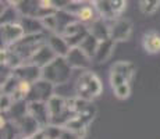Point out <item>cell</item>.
I'll return each instance as SVG.
<instances>
[{
    "label": "cell",
    "mask_w": 160,
    "mask_h": 139,
    "mask_svg": "<svg viewBox=\"0 0 160 139\" xmlns=\"http://www.w3.org/2000/svg\"><path fill=\"white\" fill-rule=\"evenodd\" d=\"M72 67L68 64L66 57L57 56L54 60H52L48 66L42 68V78L52 82L54 86L64 85L71 78Z\"/></svg>",
    "instance_id": "obj_1"
},
{
    "label": "cell",
    "mask_w": 160,
    "mask_h": 139,
    "mask_svg": "<svg viewBox=\"0 0 160 139\" xmlns=\"http://www.w3.org/2000/svg\"><path fill=\"white\" fill-rule=\"evenodd\" d=\"M103 91V86L98 75L92 71H85L81 74L75 83V95L78 97L92 100V99L98 97Z\"/></svg>",
    "instance_id": "obj_2"
},
{
    "label": "cell",
    "mask_w": 160,
    "mask_h": 139,
    "mask_svg": "<svg viewBox=\"0 0 160 139\" xmlns=\"http://www.w3.org/2000/svg\"><path fill=\"white\" fill-rule=\"evenodd\" d=\"M46 42H48V35L45 32L27 33L24 38H21L18 42H15L13 46H8V47H11L13 50L17 52L22 57L24 61H28L35 54V52L41 46H43Z\"/></svg>",
    "instance_id": "obj_3"
},
{
    "label": "cell",
    "mask_w": 160,
    "mask_h": 139,
    "mask_svg": "<svg viewBox=\"0 0 160 139\" xmlns=\"http://www.w3.org/2000/svg\"><path fill=\"white\" fill-rule=\"evenodd\" d=\"M54 88L56 86L52 82L41 78L32 83L31 92L28 93L25 100L27 102H48L54 95Z\"/></svg>",
    "instance_id": "obj_4"
},
{
    "label": "cell",
    "mask_w": 160,
    "mask_h": 139,
    "mask_svg": "<svg viewBox=\"0 0 160 139\" xmlns=\"http://www.w3.org/2000/svg\"><path fill=\"white\" fill-rule=\"evenodd\" d=\"M25 35H27L25 29L20 24V21L2 24V41H3V46H6V47L13 46L15 42H18Z\"/></svg>",
    "instance_id": "obj_5"
},
{
    "label": "cell",
    "mask_w": 160,
    "mask_h": 139,
    "mask_svg": "<svg viewBox=\"0 0 160 139\" xmlns=\"http://www.w3.org/2000/svg\"><path fill=\"white\" fill-rule=\"evenodd\" d=\"M77 8H67L68 13H71L72 15H75V18L81 22H84L85 25H91L95 20L99 18V13L96 10V6L93 3H89V4H82L79 2H75Z\"/></svg>",
    "instance_id": "obj_6"
},
{
    "label": "cell",
    "mask_w": 160,
    "mask_h": 139,
    "mask_svg": "<svg viewBox=\"0 0 160 139\" xmlns=\"http://www.w3.org/2000/svg\"><path fill=\"white\" fill-rule=\"evenodd\" d=\"M132 32V22L128 18H117L110 25V38L116 42H125Z\"/></svg>",
    "instance_id": "obj_7"
},
{
    "label": "cell",
    "mask_w": 160,
    "mask_h": 139,
    "mask_svg": "<svg viewBox=\"0 0 160 139\" xmlns=\"http://www.w3.org/2000/svg\"><path fill=\"white\" fill-rule=\"evenodd\" d=\"M68 64L72 67V70H88L92 66V58L82 50L81 46H74L70 49V52L66 56Z\"/></svg>",
    "instance_id": "obj_8"
},
{
    "label": "cell",
    "mask_w": 160,
    "mask_h": 139,
    "mask_svg": "<svg viewBox=\"0 0 160 139\" xmlns=\"http://www.w3.org/2000/svg\"><path fill=\"white\" fill-rule=\"evenodd\" d=\"M13 74L15 77H18L20 79H22V81H28L31 83H33L42 78V68L29 63V61H25L21 66L15 67L13 70Z\"/></svg>",
    "instance_id": "obj_9"
},
{
    "label": "cell",
    "mask_w": 160,
    "mask_h": 139,
    "mask_svg": "<svg viewBox=\"0 0 160 139\" xmlns=\"http://www.w3.org/2000/svg\"><path fill=\"white\" fill-rule=\"evenodd\" d=\"M28 114H31L41 124L42 128L50 124V113H49L48 102H28Z\"/></svg>",
    "instance_id": "obj_10"
},
{
    "label": "cell",
    "mask_w": 160,
    "mask_h": 139,
    "mask_svg": "<svg viewBox=\"0 0 160 139\" xmlns=\"http://www.w3.org/2000/svg\"><path fill=\"white\" fill-rule=\"evenodd\" d=\"M56 57H57L56 52H54L53 49L48 45V42H46L43 46H41V47L35 52V54H33L28 61L32 64H35V66L41 67V68H43L45 66H48V64L50 63L52 60H54Z\"/></svg>",
    "instance_id": "obj_11"
},
{
    "label": "cell",
    "mask_w": 160,
    "mask_h": 139,
    "mask_svg": "<svg viewBox=\"0 0 160 139\" xmlns=\"http://www.w3.org/2000/svg\"><path fill=\"white\" fill-rule=\"evenodd\" d=\"M15 125H17V129L18 132L21 134L20 138H25V137H31V135L36 134V132L39 131V129H42L41 124H39L38 121H36L35 118H33L31 114H27V116H24L20 120V121L14 122ZM18 138V139H20Z\"/></svg>",
    "instance_id": "obj_12"
},
{
    "label": "cell",
    "mask_w": 160,
    "mask_h": 139,
    "mask_svg": "<svg viewBox=\"0 0 160 139\" xmlns=\"http://www.w3.org/2000/svg\"><path fill=\"white\" fill-rule=\"evenodd\" d=\"M48 45L56 52L57 56H63V57H66L67 53L70 52V49H71L68 45V42L66 41V38L58 32L49 33L48 35Z\"/></svg>",
    "instance_id": "obj_13"
},
{
    "label": "cell",
    "mask_w": 160,
    "mask_h": 139,
    "mask_svg": "<svg viewBox=\"0 0 160 139\" xmlns=\"http://www.w3.org/2000/svg\"><path fill=\"white\" fill-rule=\"evenodd\" d=\"M116 41H113L112 38L109 39H104V41H100L99 46H98V50L95 53V57H93V63L96 64H100V63H104L110 58V56L113 54L116 49Z\"/></svg>",
    "instance_id": "obj_14"
},
{
    "label": "cell",
    "mask_w": 160,
    "mask_h": 139,
    "mask_svg": "<svg viewBox=\"0 0 160 139\" xmlns=\"http://www.w3.org/2000/svg\"><path fill=\"white\" fill-rule=\"evenodd\" d=\"M89 32L93 36H96L99 41H104V39L110 38V25L107 24V20L99 17L98 20H95L91 25H88Z\"/></svg>",
    "instance_id": "obj_15"
},
{
    "label": "cell",
    "mask_w": 160,
    "mask_h": 139,
    "mask_svg": "<svg viewBox=\"0 0 160 139\" xmlns=\"http://www.w3.org/2000/svg\"><path fill=\"white\" fill-rule=\"evenodd\" d=\"M142 46L149 54L160 53V33H158L156 31L146 32L142 36Z\"/></svg>",
    "instance_id": "obj_16"
},
{
    "label": "cell",
    "mask_w": 160,
    "mask_h": 139,
    "mask_svg": "<svg viewBox=\"0 0 160 139\" xmlns=\"http://www.w3.org/2000/svg\"><path fill=\"white\" fill-rule=\"evenodd\" d=\"M20 24L24 27L25 33H39L45 32V27L42 24V20L38 17H31V15H21Z\"/></svg>",
    "instance_id": "obj_17"
},
{
    "label": "cell",
    "mask_w": 160,
    "mask_h": 139,
    "mask_svg": "<svg viewBox=\"0 0 160 139\" xmlns=\"http://www.w3.org/2000/svg\"><path fill=\"white\" fill-rule=\"evenodd\" d=\"M110 71L121 75L125 81L131 82V79L134 78L135 72H137V67H135L132 63H130V61H117L116 64L112 66Z\"/></svg>",
    "instance_id": "obj_18"
},
{
    "label": "cell",
    "mask_w": 160,
    "mask_h": 139,
    "mask_svg": "<svg viewBox=\"0 0 160 139\" xmlns=\"http://www.w3.org/2000/svg\"><path fill=\"white\" fill-rule=\"evenodd\" d=\"M95 6H96V10H98V13H99V17L104 18V20L114 21L117 18H120L118 15L116 14V11L113 10L109 0H99V2L95 3Z\"/></svg>",
    "instance_id": "obj_19"
},
{
    "label": "cell",
    "mask_w": 160,
    "mask_h": 139,
    "mask_svg": "<svg viewBox=\"0 0 160 139\" xmlns=\"http://www.w3.org/2000/svg\"><path fill=\"white\" fill-rule=\"evenodd\" d=\"M99 43L100 41L96 38V36H93L91 32L87 35V38L84 39V41L81 42V47H82V50L87 53L89 57L93 60V57H95V53H96V50H98V46H99Z\"/></svg>",
    "instance_id": "obj_20"
},
{
    "label": "cell",
    "mask_w": 160,
    "mask_h": 139,
    "mask_svg": "<svg viewBox=\"0 0 160 139\" xmlns=\"http://www.w3.org/2000/svg\"><path fill=\"white\" fill-rule=\"evenodd\" d=\"M18 83H20V78L11 72L4 81H2V95H10V96H13L15 93V89H17Z\"/></svg>",
    "instance_id": "obj_21"
},
{
    "label": "cell",
    "mask_w": 160,
    "mask_h": 139,
    "mask_svg": "<svg viewBox=\"0 0 160 139\" xmlns=\"http://www.w3.org/2000/svg\"><path fill=\"white\" fill-rule=\"evenodd\" d=\"M160 0H139V10L145 15H152L159 10Z\"/></svg>",
    "instance_id": "obj_22"
},
{
    "label": "cell",
    "mask_w": 160,
    "mask_h": 139,
    "mask_svg": "<svg viewBox=\"0 0 160 139\" xmlns=\"http://www.w3.org/2000/svg\"><path fill=\"white\" fill-rule=\"evenodd\" d=\"M42 24L45 27V31H48L49 33L52 32H58V21H57V15L56 13L50 14V15H46V17L41 18Z\"/></svg>",
    "instance_id": "obj_23"
},
{
    "label": "cell",
    "mask_w": 160,
    "mask_h": 139,
    "mask_svg": "<svg viewBox=\"0 0 160 139\" xmlns=\"http://www.w3.org/2000/svg\"><path fill=\"white\" fill-rule=\"evenodd\" d=\"M113 92H114V95L118 99H127L131 95L130 82H124V83H121V85L116 86V88L113 89Z\"/></svg>",
    "instance_id": "obj_24"
},
{
    "label": "cell",
    "mask_w": 160,
    "mask_h": 139,
    "mask_svg": "<svg viewBox=\"0 0 160 139\" xmlns=\"http://www.w3.org/2000/svg\"><path fill=\"white\" fill-rule=\"evenodd\" d=\"M109 2H110V4H112L113 10L116 11V14L118 15V17L122 14V11H124L125 7H127V0H109Z\"/></svg>",
    "instance_id": "obj_25"
},
{
    "label": "cell",
    "mask_w": 160,
    "mask_h": 139,
    "mask_svg": "<svg viewBox=\"0 0 160 139\" xmlns=\"http://www.w3.org/2000/svg\"><path fill=\"white\" fill-rule=\"evenodd\" d=\"M14 103V99L10 95H2V99H0V106H2V113H6Z\"/></svg>",
    "instance_id": "obj_26"
},
{
    "label": "cell",
    "mask_w": 160,
    "mask_h": 139,
    "mask_svg": "<svg viewBox=\"0 0 160 139\" xmlns=\"http://www.w3.org/2000/svg\"><path fill=\"white\" fill-rule=\"evenodd\" d=\"M52 2H53L54 8L58 11V10H66V8L72 3V0H52Z\"/></svg>",
    "instance_id": "obj_27"
},
{
    "label": "cell",
    "mask_w": 160,
    "mask_h": 139,
    "mask_svg": "<svg viewBox=\"0 0 160 139\" xmlns=\"http://www.w3.org/2000/svg\"><path fill=\"white\" fill-rule=\"evenodd\" d=\"M20 139H49L48 138V134H46V131H45V128H42V129H39L36 134H33V135H31V137H25V138H20Z\"/></svg>",
    "instance_id": "obj_28"
},
{
    "label": "cell",
    "mask_w": 160,
    "mask_h": 139,
    "mask_svg": "<svg viewBox=\"0 0 160 139\" xmlns=\"http://www.w3.org/2000/svg\"><path fill=\"white\" fill-rule=\"evenodd\" d=\"M21 2H22V0H7L8 6H13V7H18V6L21 4Z\"/></svg>",
    "instance_id": "obj_29"
},
{
    "label": "cell",
    "mask_w": 160,
    "mask_h": 139,
    "mask_svg": "<svg viewBox=\"0 0 160 139\" xmlns=\"http://www.w3.org/2000/svg\"><path fill=\"white\" fill-rule=\"evenodd\" d=\"M72 2H79V3H96V2H99V0H72Z\"/></svg>",
    "instance_id": "obj_30"
}]
</instances>
